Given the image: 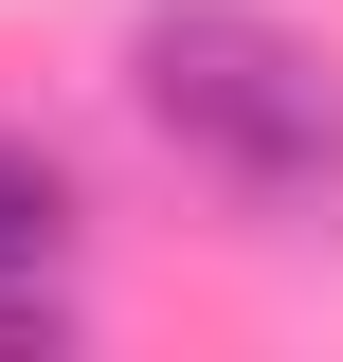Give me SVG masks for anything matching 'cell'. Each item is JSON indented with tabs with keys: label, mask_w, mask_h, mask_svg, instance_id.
Segmentation results:
<instances>
[{
	"label": "cell",
	"mask_w": 343,
	"mask_h": 362,
	"mask_svg": "<svg viewBox=\"0 0 343 362\" xmlns=\"http://www.w3.org/2000/svg\"><path fill=\"white\" fill-rule=\"evenodd\" d=\"M127 90H145V127H181L199 163L253 181V199L343 145V73L271 18V0H163V18L127 37Z\"/></svg>",
	"instance_id": "cell-1"
},
{
	"label": "cell",
	"mask_w": 343,
	"mask_h": 362,
	"mask_svg": "<svg viewBox=\"0 0 343 362\" xmlns=\"http://www.w3.org/2000/svg\"><path fill=\"white\" fill-rule=\"evenodd\" d=\"M73 254V163L37 127H0V272H54Z\"/></svg>",
	"instance_id": "cell-2"
},
{
	"label": "cell",
	"mask_w": 343,
	"mask_h": 362,
	"mask_svg": "<svg viewBox=\"0 0 343 362\" xmlns=\"http://www.w3.org/2000/svg\"><path fill=\"white\" fill-rule=\"evenodd\" d=\"M54 326H73V308H54V272H0V344H54Z\"/></svg>",
	"instance_id": "cell-3"
}]
</instances>
